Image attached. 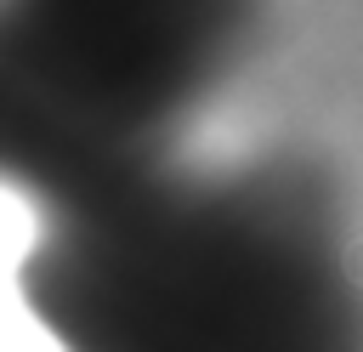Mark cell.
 Here are the masks:
<instances>
[{
	"mask_svg": "<svg viewBox=\"0 0 363 352\" xmlns=\"http://www.w3.org/2000/svg\"><path fill=\"white\" fill-rule=\"evenodd\" d=\"M40 273L74 352H352L306 170L108 182L62 216Z\"/></svg>",
	"mask_w": 363,
	"mask_h": 352,
	"instance_id": "6da1fadb",
	"label": "cell"
}]
</instances>
